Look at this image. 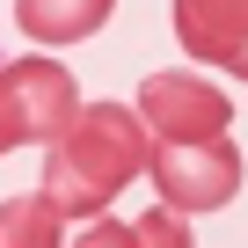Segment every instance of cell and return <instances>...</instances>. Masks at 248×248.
I'll use <instances>...</instances> for the list:
<instances>
[{"label": "cell", "instance_id": "obj_7", "mask_svg": "<svg viewBox=\"0 0 248 248\" xmlns=\"http://www.w3.org/2000/svg\"><path fill=\"white\" fill-rule=\"evenodd\" d=\"M66 212L37 190V197H8L0 204V248H66Z\"/></svg>", "mask_w": 248, "mask_h": 248}, {"label": "cell", "instance_id": "obj_3", "mask_svg": "<svg viewBox=\"0 0 248 248\" xmlns=\"http://www.w3.org/2000/svg\"><path fill=\"white\" fill-rule=\"evenodd\" d=\"M154 190L175 212H219L241 190V146L219 139H154Z\"/></svg>", "mask_w": 248, "mask_h": 248}, {"label": "cell", "instance_id": "obj_5", "mask_svg": "<svg viewBox=\"0 0 248 248\" xmlns=\"http://www.w3.org/2000/svg\"><path fill=\"white\" fill-rule=\"evenodd\" d=\"M175 44L248 80V0H175Z\"/></svg>", "mask_w": 248, "mask_h": 248}, {"label": "cell", "instance_id": "obj_9", "mask_svg": "<svg viewBox=\"0 0 248 248\" xmlns=\"http://www.w3.org/2000/svg\"><path fill=\"white\" fill-rule=\"evenodd\" d=\"M66 248H139V226H124V219H88V233H73Z\"/></svg>", "mask_w": 248, "mask_h": 248}, {"label": "cell", "instance_id": "obj_2", "mask_svg": "<svg viewBox=\"0 0 248 248\" xmlns=\"http://www.w3.org/2000/svg\"><path fill=\"white\" fill-rule=\"evenodd\" d=\"M80 117V88L59 59H8L0 66V146H51Z\"/></svg>", "mask_w": 248, "mask_h": 248}, {"label": "cell", "instance_id": "obj_6", "mask_svg": "<svg viewBox=\"0 0 248 248\" xmlns=\"http://www.w3.org/2000/svg\"><path fill=\"white\" fill-rule=\"evenodd\" d=\"M117 0H15V22L37 37V44H80L109 22Z\"/></svg>", "mask_w": 248, "mask_h": 248}, {"label": "cell", "instance_id": "obj_1", "mask_svg": "<svg viewBox=\"0 0 248 248\" xmlns=\"http://www.w3.org/2000/svg\"><path fill=\"white\" fill-rule=\"evenodd\" d=\"M139 168H154V132L139 109L124 102H88L44 154V197L66 219H102L117 204V190Z\"/></svg>", "mask_w": 248, "mask_h": 248}, {"label": "cell", "instance_id": "obj_8", "mask_svg": "<svg viewBox=\"0 0 248 248\" xmlns=\"http://www.w3.org/2000/svg\"><path fill=\"white\" fill-rule=\"evenodd\" d=\"M132 226H139V248H197L175 204H161V212H146V219H132Z\"/></svg>", "mask_w": 248, "mask_h": 248}, {"label": "cell", "instance_id": "obj_4", "mask_svg": "<svg viewBox=\"0 0 248 248\" xmlns=\"http://www.w3.org/2000/svg\"><path fill=\"white\" fill-rule=\"evenodd\" d=\"M139 117H146V132L154 139H219L226 124H233V102L204 80V73H146L139 88Z\"/></svg>", "mask_w": 248, "mask_h": 248}, {"label": "cell", "instance_id": "obj_10", "mask_svg": "<svg viewBox=\"0 0 248 248\" xmlns=\"http://www.w3.org/2000/svg\"><path fill=\"white\" fill-rule=\"evenodd\" d=\"M0 154H8V146H0Z\"/></svg>", "mask_w": 248, "mask_h": 248}]
</instances>
